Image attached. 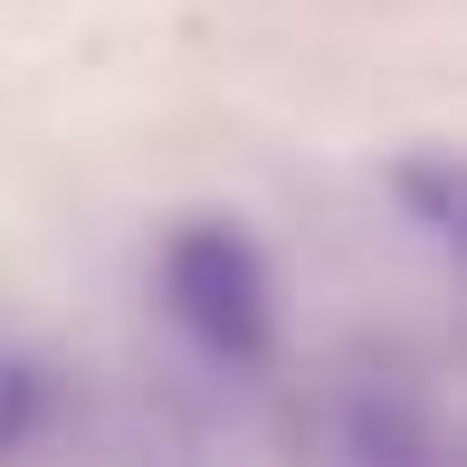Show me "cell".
Segmentation results:
<instances>
[{"label": "cell", "instance_id": "obj_1", "mask_svg": "<svg viewBox=\"0 0 467 467\" xmlns=\"http://www.w3.org/2000/svg\"><path fill=\"white\" fill-rule=\"evenodd\" d=\"M153 296L201 363L248 372L277 353V267L229 210H191L153 258Z\"/></svg>", "mask_w": 467, "mask_h": 467}, {"label": "cell", "instance_id": "obj_2", "mask_svg": "<svg viewBox=\"0 0 467 467\" xmlns=\"http://www.w3.org/2000/svg\"><path fill=\"white\" fill-rule=\"evenodd\" d=\"M334 467H439V400L410 363H353L334 381Z\"/></svg>", "mask_w": 467, "mask_h": 467}, {"label": "cell", "instance_id": "obj_3", "mask_svg": "<svg viewBox=\"0 0 467 467\" xmlns=\"http://www.w3.org/2000/svg\"><path fill=\"white\" fill-rule=\"evenodd\" d=\"M381 191H391V201L410 210L430 239H449V229H458V162H449V153H410V162H391V172H381Z\"/></svg>", "mask_w": 467, "mask_h": 467}, {"label": "cell", "instance_id": "obj_4", "mask_svg": "<svg viewBox=\"0 0 467 467\" xmlns=\"http://www.w3.org/2000/svg\"><path fill=\"white\" fill-rule=\"evenodd\" d=\"M38 430H48V372H38L19 344H0V467L29 449Z\"/></svg>", "mask_w": 467, "mask_h": 467}]
</instances>
